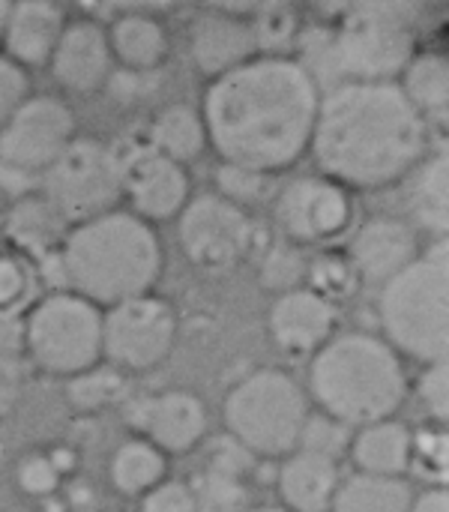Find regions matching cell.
<instances>
[{"instance_id":"obj_30","label":"cell","mask_w":449,"mask_h":512,"mask_svg":"<svg viewBox=\"0 0 449 512\" xmlns=\"http://www.w3.org/2000/svg\"><path fill=\"white\" fill-rule=\"evenodd\" d=\"M192 492V510L195 512H246L249 510V492L243 480L219 477L210 471H201L195 483L189 486Z\"/></svg>"},{"instance_id":"obj_32","label":"cell","mask_w":449,"mask_h":512,"mask_svg":"<svg viewBox=\"0 0 449 512\" xmlns=\"http://www.w3.org/2000/svg\"><path fill=\"white\" fill-rule=\"evenodd\" d=\"M351 438H354L351 429L342 426L339 420H333L327 414H309V420L300 432L297 450L339 465V459L351 450Z\"/></svg>"},{"instance_id":"obj_42","label":"cell","mask_w":449,"mask_h":512,"mask_svg":"<svg viewBox=\"0 0 449 512\" xmlns=\"http://www.w3.org/2000/svg\"><path fill=\"white\" fill-rule=\"evenodd\" d=\"M141 512H195L192 510V492L186 483L162 480L156 489H150L141 498Z\"/></svg>"},{"instance_id":"obj_48","label":"cell","mask_w":449,"mask_h":512,"mask_svg":"<svg viewBox=\"0 0 449 512\" xmlns=\"http://www.w3.org/2000/svg\"><path fill=\"white\" fill-rule=\"evenodd\" d=\"M246 512H288L285 507H249Z\"/></svg>"},{"instance_id":"obj_27","label":"cell","mask_w":449,"mask_h":512,"mask_svg":"<svg viewBox=\"0 0 449 512\" xmlns=\"http://www.w3.org/2000/svg\"><path fill=\"white\" fill-rule=\"evenodd\" d=\"M402 81L399 90L405 93V99L414 105V111L429 120V117H438L444 120L447 117L449 105V63L444 54H414V60L405 66V72L399 75Z\"/></svg>"},{"instance_id":"obj_25","label":"cell","mask_w":449,"mask_h":512,"mask_svg":"<svg viewBox=\"0 0 449 512\" xmlns=\"http://www.w3.org/2000/svg\"><path fill=\"white\" fill-rule=\"evenodd\" d=\"M6 231L9 237L27 249V252H36V255H48V252H57L69 225L66 219L48 204L45 195H24L12 213H9V222H6Z\"/></svg>"},{"instance_id":"obj_38","label":"cell","mask_w":449,"mask_h":512,"mask_svg":"<svg viewBox=\"0 0 449 512\" xmlns=\"http://www.w3.org/2000/svg\"><path fill=\"white\" fill-rule=\"evenodd\" d=\"M252 462H255V456L246 447H240L231 435H225V438L210 444L204 471L219 474V477H231V480H246V474L252 471Z\"/></svg>"},{"instance_id":"obj_13","label":"cell","mask_w":449,"mask_h":512,"mask_svg":"<svg viewBox=\"0 0 449 512\" xmlns=\"http://www.w3.org/2000/svg\"><path fill=\"white\" fill-rule=\"evenodd\" d=\"M351 195L327 177H297L276 198V222L288 243H327L351 222Z\"/></svg>"},{"instance_id":"obj_14","label":"cell","mask_w":449,"mask_h":512,"mask_svg":"<svg viewBox=\"0 0 449 512\" xmlns=\"http://www.w3.org/2000/svg\"><path fill=\"white\" fill-rule=\"evenodd\" d=\"M120 159V156H117ZM123 192L129 195L138 219H168L177 216L189 201V177L183 165L159 156L153 147L120 159Z\"/></svg>"},{"instance_id":"obj_10","label":"cell","mask_w":449,"mask_h":512,"mask_svg":"<svg viewBox=\"0 0 449 512\" xmlns=\"http://www.w3.org/2000/svg\"><path fill=\"white\" fill-rule=\"evenodd\" d=\"M177 339L174 309L153 294L123 300L102 312V354L120 369L147 372L159 366Z\"/></svg>"},{"instance_id":"obj_44","label":"cell","mask_w":449,"mask_h":512,"mask_svg":"<svg viewBox=\"0 0 449 512\" xmlns=\"http://www.w3.org/2000/svg\"><path fill=\"white\" fill-rule=\"evenodd\" d=\"M24 354L21 321L12 312H0V375H18Z\"/></svg>"},{"instance_id":"obj_40","label":"cell","mask_w":449,"mask_h":512,"mask_svg":"<svg viewBox=\"0 0 449 512\" xmlns=\"http://www.w3.org/2000/svg\"><path fill=\"white\" fill-rule=\"evenodd\" d=\"M27 72L0 54V129L9 123V117L24 105L27 99Z\"/></svg>"},{"instance_id":"obj_8","label":"cell","mask_w":449,"mask_h":512,"mask_svg":"<svg viewBox=\"0 0 449 512\" xmlns=\"http://www.w3.org/2000/svg\"><path fill=\"white\" fill-rule=\"evenodd\" d=\"M21 339L36 366L75 378L102 357V309L72 291L48 294L30 309Z\"/></svg>"},{"instance_id":"obj_46","label":"cell","mask_w":449,"mask_h":512,"mask_svg":"<svg viewBox=\"0 0 449 512\" xmlns=\"http://www.w3.org/2000/svg\"><path fill=\"white\" fill-rule=\"evenodd\" d=\"M18 402V375H0V417H6Z\"/></svg>"},{"instance_id":"obj_39","label":"cell","mask_w":449,"mask_h":512,"mask_svg":"<svg viewBox=\"0 0 449 512\" xmlns=\"http://www.w3.org/2000/svg\"><path fill=\"white\" fill-rule=\"evenodd\" d=\"M417 396H420V402H423V408L429 411V417H432V420L447 423V417H449L447 360L426 366V372L420 375V384H417Z\"/></svg>"},{"instance_id":"obj_11","label":"cell","mask_w":449,"mask_h":512,"mask_svg":"<svg viewBox=\"0 0 449 512\" xmlns=\"http://www.w3.org/2000/svg\"><path fill=\"white\" fill-rule=\"evenodd\" d=\"M75 138V117L60 99L36 96L0 129V171L12 177L45 174Z\"/></svg>"},{"instance_id":"obj_3","label":"cell","mask_w":449,"mask_h":512,"mask_svg":"<svg viewBox=\"0 0 449 512\" xmlns=\"http://www.w3.org/2000/svg\"><path fill=\"white\" fill-rule=\"evenodd\" d=\"M57 267L72 294L96 309H111L153 291L162 273V246L144 219L111 210L66 231Z\"/></svg>"},{"instance_id":"obj_36","label":"cell","mask_w":449,"mask_h":512,"mask_svg":"<svg viewBox=\"0 0 449 512\" xmlns=\"http://www.w3.org/2000/svg\"><path fill=\"white\" fill-rule=\"evenodd\" d=\"M252 33H255V45L258 48H264L267 54H279L297 36V15L291 9H285V6L264 9L252 21Z\"/></svg>"},{"instance_id":"obj_5","label":"cell","mask_w":449,"mask_h":512,"mask_svg":"<svg viewBox=\"0 0 449 512\" xmlns=\"http://www.w3.org/2000/svg\"><path fill=\"white\" fill-rule=\"evenodd\" d=\"M378 315L384 342L426 366L449 351V249L447 240L420 252L399 276L381 285Z\"/></svg>"},{"instance_id":"obj_4","label":"cell","mask_w":449,"mask_h":512,"mask_svg":"<svg viewBox=\"0 0 449 512\" xmlns=\"http://www.w3.org/2000/svg\"><path fill=\"white\" fill-rule=\"evenodd\" d=\"M309 393L321 414L348 429L393 420L408 396L402 357L372 333L330 336L309 366Z\"/></svg>"},{"instance_id":"obj_43","label":"cell","mask_w":449,"mask_h":512,"mask_svg":"<svg viewBox=\"0 0 449 512\" xmlns=\"http://www.w3.org/2000/svg\"><path fill=\"white\" fill-rule=\"evenodd\" d=\"M27 297V270L15 261L0 255V312H18Z\"/></svg>"},{"instance_id":"obj_12","label":"cell","mask_w":449,"mask_h":512,"mask_svg":"<svg viewBox=\"0 0 449 512\" xmlns=\"http://www.w3.org/2000/svg\"><path fill=\"white\" fill-rule=\"evenodd\" d=\"M177 216L183 255L201 270H231L252 243V225L246 210L216 192L189 198Z\"/></svg>"},{"instance_id":"obj_24","label":"cell","mask_w":449,"mask_h":512,"mask_svg":"<svg viewBox=\"0 0 449 512\" xmlns=\"http://www.w3.org/2000/svg\"><path fill=\"white\" fill-rule=\"evenodd\" d=\"M447 150L429 156L414 183H411V195H408V210H411V219L426 228L429 234H435L438 240L447 237L449 225V174H447Z\"/></svg>"},{"instance_id":"obj_45","label":"cell","mask_w":449,"mask_h":512,"mask_svg":"<svg viewBox=\"0 0 449 512\" xmlns=\"http://www.w3.org/2000/svg\"><path fill=\"white\" fill-rule=\"evenodd\" d=\"M411 512H449L447 489H429V492L417 495Z\"/></svg>"},{"instance_id":"obj_26","label":"cell","mask_w":449,"mask_h":512,"mask_svg":"<svg viewBox=\"0 0 449 512\" xmlns=\"http://www.w3.org/2000/svg\"><path fill=\"white\" fill-rule=\"evenodd\" d=\"M414 489L405 480L354 474L339 483L330 512H411Z\"/></svg>"},{"instance_id":"obj_34","label":"cell","mask_w":449,"mask_h":512,"mask_svg":"<svg viewBox=\"0 0 449 512\" xmlns=\"http://www.w3.org/2000/svg\"><path fill=\"white\" fill-rule=\"evenodd\" d=\"M303 276H306V261L291 243L273 246L261 261V282L270 291H279V294L294 291V288H300Z\"/></svg>"},{"instance_id":"obj_18","label":"cell","mask_w":449,"mask_h":512,"mask_svg":"<svg viewBox=\"0 0 449 512\" xmlns=\"http://www.w3.org/2000/svg\"><path fill=\"white\" fill-rule=\"evenodd\" d=\"M255 48L258 45H255L252 21L234 15V12H222V9L207 12L189 30L192 63L213 78L252 60Z\"/></svg>"},{"instance_id":"obj_1","label":"cell","mask_w":449,"mask_h":512,"mask_svg":"<svg viewBox=\"0 0 449 512\" xmlns=\"http://www.w3.org/2000/svg\"><path fill=\"white\" fill-rule=\"evenodd\" d=\"M321 87L288 54H264L210 81L201 105L207 144L258 174L291 168L312 144Z\"/></svg>"},{"instance_id":"obj_15","label":"cell","mask_w":449,"mask_h":512,"mask_svg":"<svg viewBox=\"0 0 449 512\" xmlns=\"http://www.w3.org/2000/svg\"><path fill=\"white\" fill-rule=\"evenodd\" d=\"M129 420L138 432H147L159 453H186L207 432L204 402L183 390L138 399L129 408Z\"/></svg>"},{"instance_id":"obj_17","label":"cell","mask_w":449,"mask_h":512,"mask_svg":"<svg viewBox=\"0 0 449 512\" xmlns=\"http://www.w3.org/2000/svg\"><path fill=\"white\" fill-rule=\"evenodd\" d=\"M270 336L288 354H315L336 327V306L309 288H294L270 306Z\"/></svg>"},{"instance_id":"obj_22","label":"cell","mask_w":449,"mask_h":512,"mask_svg":"<svg viewBox=\"0 0 449 512\" xmlns=\"http://www.w3.org/2000/svg\"><path fill=\"white\" fill-rule=\"evenodd\" d=\"M348 453L357 465V474L402 480V474L411 468V432L396 420H381L363 426L351 438Z\"/></svg>"},{"instance_id":"obj_37","label":"cell","mask_w":449,"mask_h":512,"mask_svg":"<svg viewBox=\"0 0 449 512\" xmlns=\"http://www.w3.org/2000/svg\"><path fill=\"white\" fill-rule=\"evenodd\" d=\"M216 186L225 201L243 207V204H252L264 195V186H267V177L258 174V171H249V168H240V165H228L222 162L216 168Z\"/></svg>"},{"instance_id":"obj_23","label":"cell","mask_w":449,"mask_h":512,"mask_svg":"<svg viewBox=\"0 0 449 512\" xmlns=\"http://www.w3.org/2000/svg\"><path fill=\"white\" fill-rule=\"evenodd\" d=\"M108 36V48L111 54L129 66V69H153L162 63L165 51H168V39L165 30L156 18L144 15V12H126L120 18H114Z\"/></svg>"},{"instance_id":"obj_33","label":"cell","mask_w":449,"mask_h":512,"mask_svg":"<svg viewBox=\"0 0 449 512\" xmlns=\"http://www.w3.org/2000/svg\"><path fill=\"white\" fill-rule=\"evenodd\" d=\"M306 276H309V291H315L333 306L336 300L351 297L354 288L360 285L351 261L342 255H321L318 261H312V267H306Z\"/></svg>"},{"instance_id":"obj_16","label":"cell","mask_w":449,"mask_h":512,"mask_svg":"<svg viewBox=\"0 0 449 512\" xmlns=\"http://www.w3.org/2000/svg\"><path fill=\"white\" fill-rule=\"evenodd\" d=\"M420 255L414 225L402 219H372L366 222L351 243V267L360 282L384 285L399 276Z\"/></svg>"},{"instance_id":"obj_35","label":"cell","mask_w":449,"mask_h":512,"mask_svg":"<svg viewBox=\"0 0 449 512\" xmlns=\"http://www.w3.org/2000/svg\"><path fill=\"white\" fill-rule=\"evenodd\" d=\"M411 468L426 480H438L444 489L447 480V435L435 429H423L411 435Z\"/></svg>"},{"instance_id":"obj_7","label":"cell","mask_w":449,"mask_h":512,"mask_svg":"<svg viewBox=\"0 0 449 512\" xmlns=\"http://www.w3.org/2000/svg\"><path fill=\"white\" fill-rule=\"evenodd\" d=\"M228 435L252 456H291L309 420L306 390L279 369H261L243 378L225 399Z\"/></svg>"},{"instance_id":"obj_2","label":"cell","mask_w":449,"mask_h":512,"mask_svg":"<svg viewBox=\"0 0 449 512\" xmlns=\"http://www.w3.org/2000/svg\"><path fill=\"white\" fill-rule=\"evenodd\" d=\"M429 123L396 81H345L321 93L309 150L342 189H381L426 156Z\"/></svg>"},{"instance_id":"obj_41","label":"cell","mask_w":449,"mask_h":512,"mask_svg":"<svg viewBox=\"0 0 449 512\" xmlns=\"http://www.w3.org/2000/svg\"><path fill=\"white\" fill-rule=\"evenodd\" d=\"M57 483H60V471H57L54 459H48V456H27L18 465V486L33 498L51 495L57 489Z\"/></svg>"},{"instance_id":"obj_47","label":"cell","mask_w":449,"mask_h":512,"mask_svg":"<svg viewBox=\"0 0 449 512\" xmlns=\"http://www.w3.org/2000/svg\"><path fill=\"white\" fill-rule=\"evenodd\" d=\"M6 15H9V3L0 0V42H3V27H6Z\"/></svg>"},{"instance_id":"obj_28","label":"cell","mask_w":449,"mask_h":512,"mask_svg":"<svg viewBox=\"0 0 449 512\" xmlns=\"http://www.w3.org/2000/svg\"><path fill=\"white\" fill-rule=\"evenodd\" d=\"M207 144V132H204V120L195 108L189 105H168L156 114L153 126H150V147L183 165L201 156Z\"/></svg>"},{"instance_id":"obj_21","label":"cell","mask_w":449,"mask_h":512,"mask_svg":"<svg viewBox=\"0 0 449 512\" xmlns=\"http://www.w3.org/2000/svg\"><path fill=\"white\" fill-rule=\"evenodd\" d=\"M342 477L339 465L294 450L279 468V498L288 512H330Z\"/></svg>"},{"instance_id":"obj_29","label":"cell","mask_w":449,"mask_h":512,"mask_svg":"<svg viewBox=\"0 0 449 512\" xmlns=\"http://www.w3.org/2000/svg\"><path fill=\"white\" fill-rule=\"evenodd\" d=\"M168 462L150 441H126L111 459V483L123 495H147L165 480Z\"/></svg>"},{"instance_id":"obj_19","label":"cell","mask_w":449,"mask_h":512,"mask_svg":"<svg viewBox=\"0 0 449 512\" xmlns=\"http://www.w3.org/2000/svg\"><path fill=\"white\" fill-rule=\"evenodd\" d=\"M48 63L63 90L69 93L96 90L108 78V66H111V48L105 30L93 21L66 24Z\"/></svg>"},{"instance_id":"obj_9","label":"cell","mask_w":449,"mask_h":512,"mask_svg":"<svg viewBox=\"0 0 449 512\" xmlns=\"http://www.w3.org/2000/svg\"><path fill=\"white\" fill-rule=\"evenodd\" d=\"M42 189L69 228L117 210L114 204L123 195V165L117 150L93 138H72L45 171Z\"/></svg>"},{"instance_id":"obj_31","label":"cell","mask_w":449,"mask_h":512,"mask_svg":"<svg viewBox=\"0 0 449 512\" xmlns=\"http://www.w3.org/2000/svg\"><path fill=\"white\" fill-rule=\"evenodd\" d=\"M69 402L78 405L81 411H96L105 405H114L126 393V378L114 369H87L75 378H69Z\"/></svg>"},{"instance_id":"obj_6","label":"cell","mask_w":449,"mask_h":512,"mask_svg":"<svg viewBox=\"0 0 449 512\" xmlns=\"http://www.w3.org/2000/svg\"><path fill=\"white\" fill-rule=\"evenodd\" d=\"M414 3H360L330 30L333 87L345 81H396L417 54Z\"/></svg>"},{"instance_id":"obj_20","label":"cell","mask_w":449,"mask_h":512,"mask_svg":"<svg viewBox=\"0 0 449 512\" xmlns=\"http://www.w3.org/2000/svg\"><path fill=\"white\" fill-rule=\"evenodd\" d=\"M66 21L60 6L42 3V0H24V3H9L6 27H3V48L12 63L24 66H42L51 60L60 33Z\"/></svg>"}]
</instances>
